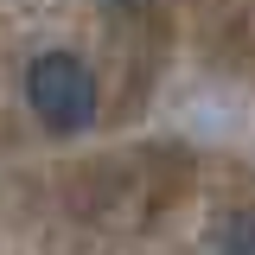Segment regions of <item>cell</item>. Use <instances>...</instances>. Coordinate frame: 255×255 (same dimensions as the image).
Listing matches in <instances>:
<instances>
[{
  "label": "cell",
  "mask_w": 255,
  "mask_h": 255,
  "mask_svg": "<svg viewBox=\"0 0 255 255\" xmlns=\"http://www.w3.org/2000/svg\"><path fill=\"white\" fill-rule=\"evenodd\" d=\"M26 102L51 134H83L96 122V77L77 51H38L26 64Z\"/></svg>",
  "instance_id": "6da1fadb"
},
{
  "label": "cell",
  "mask_w": 255,
  "mask_h": 255,
  "mask_svg": "<svg viewBox=\"0 0 255 255\" xmlns=\"http://www.w3.org/2000/svg\"><path fill=\"white\" fill-rule=\"evenodd\" d=\"M102 6H115V13H140L147 0H102Z\"/></svg>",
  "instance_id": "3957f363"
},
{
  "label": "cell",
  "mask_w": 255,
  "mask_h": 255,
  "mask_svg": "<svg viewBox=\"0 0 255 255\" xmlns=\"http://www.w3.org/2000/svg\"><path fill=\"white\" fill-rule=\"evenodd\" d=\"M211 249L217 255H255V211H230L217 223V236H211Z\"/></svg>",
  "instance_id": "7a4b0ae2"
}]
</instances>
